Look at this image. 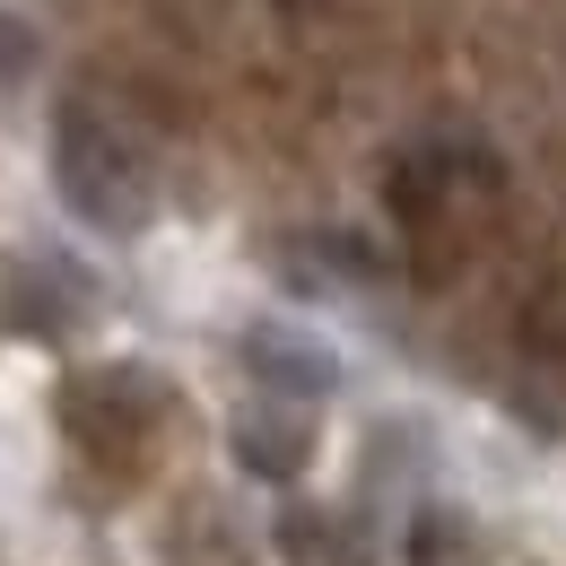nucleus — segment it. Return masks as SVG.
<instances>
[{
  "label": "nucleus",
  "mask_w": 566,
  "mask_h": 566,
  "mask_svg": "<svg viewBox=\"0 0 566 566\" xmlns=\"http://www.w3.org/2000/svg\"><path fill=\"white\" fill-rule=\"evenodd\" d=\"M235 453H244L262 480H287V471H296V436H287V427H262V419L235 427Z\"/></svg>",
  "instance_id": "nucleus-3"
},
{
  "label": "nucleus",
  "mask_w": 566,
  "mask_h": 566,
  "mask_svg": "<svg viewBox=\"0 0 566 566\" xmlns=\"http://www.w3.org/2000/svg\"><path fill=\"white\" fill-rule=\"evenodd\" d=\"M53 184H62V201H71L87 227H105V235H132L148 218V192H140V175H132V157L105 140V123H96L87 105H71L62 132H53Z\"/></svg>",
  "instance_id": "nucleus-1"
},
{
  "label": "nucleus",
  "mask_w": 566,
  "mask_h": 566,
  "mask_svg": "<svg viewBox=\"0 0 566 566\" xmlns=\"http://www.w3.org/2000/svg\"><path fill=\"white\" fill-rule=\"evenodd\" d=\"M244 366H253V384L280 392V401H323V392L340 384V357L323 349V340H305V332H280V323H253V332H244Z\"/></svg>",
  "instance_id": "nucleus-2"
},
{
  "label": "nucleus",
  "mask_w": 566,
  "mask_h": 566,
  "mask_svg": "<svg viewBox=\"0 0 566 566\" xmlns=\"http://www.w3.org/2000/svg\"><path fill=\"white\" fill-rule=\"evenodd\" d=\"M27 71H35V27H18L0 9V78H27Z\"/></svg>",
  "instance_id": "nucleus-4"
}]
</instances>
